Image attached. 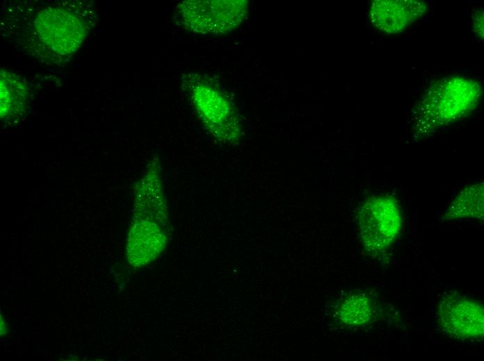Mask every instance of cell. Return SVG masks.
Here are the masks:
<instances>
[{"instance_id":"1","label":"cell","mask_w":484,"mask_h":361,"mask_svg":"<svg viewBox=\"0 0 484 361\" xmlns=\"http://www.w3.org/2000/svg\"><path fill=\"white\" fill-rule=\"evenodd\" d=\"M247 11L246 1H186L179 8L184 26L203 34H220L234 28Z\"/></svg>"},{"instance_id":"2","label":"cell","mask_w":484,"mask_h":361,"mask_svg":"<svg viewBox=\"0 0 484 361\" xmlns=\"http://www.w3.org/2000/svg\"><path fill=\"white\" fill-rule=\"evenodd\" d=\"M188 90L194 107L209 131L217 139L232 141L239 135L236 114L229 102L207 81L191 78Z\"/></svg>"},{"instance_id":"3","label":"cell","mask_w":484,"mask_h":361,"mask_svg":"<svg viewBox=\"0 0 484 361\" xmlns=\"http://www.w3.org/2000/svg\"><path fill=\"white\" fill-rule=\"evenodd\" d=\"M170 233V226L133 218L127 241L129 264L140 267L155 260L165 249Z\"/></svg>"},{"instance_id":"4","label":"cell","mask_w":484,"mask_h":361,"mask_svg":"<svg viewBox=\"0 0 484 361\" xmlns=\"http://www.w3.org/2000/svg\"><path fill=\"white\" fill-rule=\"evenodd\" d=\"M426 4L418 1H373L369 16L372 24L387 33L401 31L421 17Z\"/></svg>"},{"instance_id":"5","label":"cell","mask_w":484,"mask_h":361,"mask_svg":"<svg viewBox=\"0 0 484 361\" xmlns=\"http://www.w3.org/2000/svg\"><path fill=\"white\" fill-rule=\"evenodd\" d=\"M370 306L362 296H355L345 301L339 311L341 320L348 324H358L367 320Z\"/></svg>"},{"instance_id":"6","label":"cell","mask_w":484,"mask_h":361,"mask_svg":"<svg viewBox=\"0 0 484 361\" xmlns=\"http://www.w3.org/2000/svg\"><path fill=\"white\" fill-rule=\"evenodd\" d=\"M474 30L476 32V34L478 36L480 37H483V10H479L478 11H476L474 14Z\"/></svg>"}]
</instances>
